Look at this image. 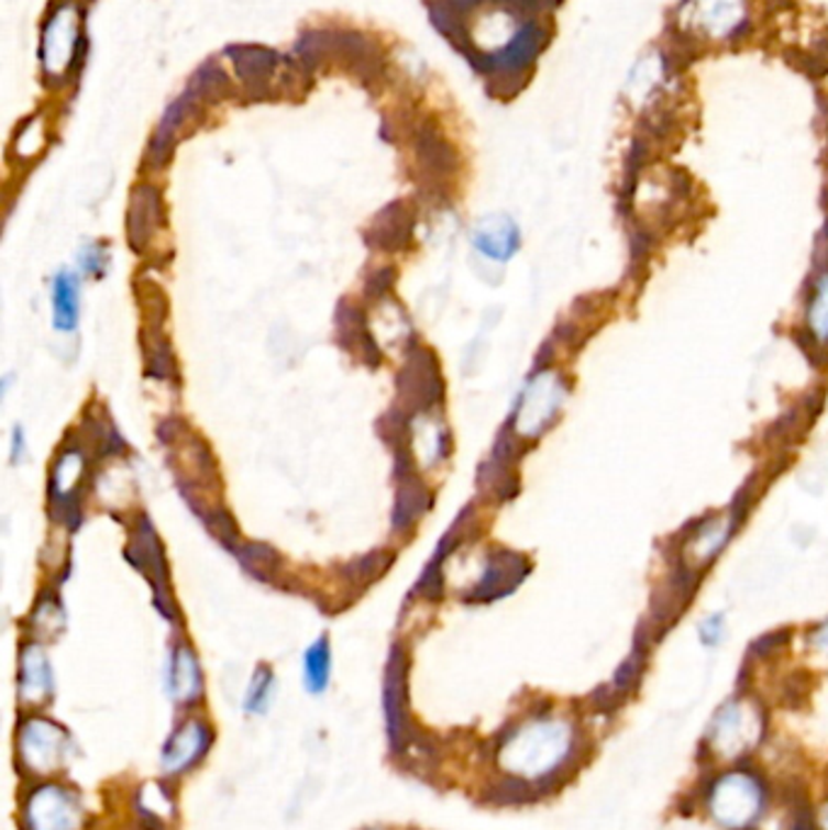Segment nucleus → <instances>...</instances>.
<instances>
[{
	"instance_id": "dca6fc26",
	"label": "nucleus",
	"mask_w": 828,
	"mask_h": 830,
	"mask_svg": "<svg viewBox=\"0 0 828 830\" xmlns=\"http://www.w3.org/2000/svg\"><path fill=\"white\" fill-rule=\"evenodd\" d=\"M411 224L413 217L411 212H406L401 204L384 209V214L377 219L375 229H372V243L379 245L384 251L404 248L406 241L411 239Z\"/></svg>"
},
{
	"instance_id": "1a4fd4ad",
	"label": "nucleus",
	"mask_w": 828,
	"mask_h": 830,
	"mask_svg": "<svg viewBox=\"0 0 828 830\" xmlns=\"http://www.w3.org/2000/svg\"><path fill=\"white\" fill-rule=\"evenodd\" d=\"M562 401H564L562 384H559L554 374H542L538 381H532L530 391L525 394L520 430L528 432V435H538V432L556 416Z\"/></svg>"
},
{
	"instance_id": "f3484780",
	"label": "nucleus",
	"mask_w": 828,
	"mask_h": 830,
	"mask_svg": "<svg viewBox=\"0 0 828 830\" xmlns=\"http://www.w3.org/2000/svg\"><path fill=\"white\" fill-rule=\"evenodd\" d=\"M20 689H22V699L32 701V705H37V701L46 699V695L52 693V671H49V665H46V659L40 649L30 646L25 651V656H22Z\"/></svg>"
},
{
	"instance_id": "bb28decb",
	"label": "nucleus",
	"mask_w": 828,
	"mask_h": 830,
	"mask_svg": "<svg viewBox=\"0 0 828 830\" xmlns=\"http://www.w3.org/2000/svg\"><path fill=\"white\" fill-rule=\"evenodd\" d=\"M816 826H819V830H828V799L816 811Z\"/></svg>"
},
{
	"instance_id": "6e6552de",
	"label": "nucleus",
	"mask_w": 828,
	"mask_h": 830,
	"mask_svg": "<svg viewBox=\"0 0 828 830\" xmlns=\"http://www.w3.org/2000/svg\"><path fill=\"white\" fill-rule=\"evenodd\" d=\"M384 715H387V731L391 745L399 751L406 743L408 717H406V659L399 649H394L389 665H387V680H384Z\"/></svg>"
},
{
	"instance_id": "7ed1b4c3",
	"label": "nucleus",
	"mask_w": 828,
	"mask_h": 830,
	"mask_svg": "<svg viewBox=\"0 0 828 830\" xmlns=\"http://www.w3.org/2000/svg\"><path fill=\"white\" fill-rule=\"evenodd\" d=\"M765 731L763 715L749 699H731L715 715L707 727V751L719 763H733L753 753Z\"/></svg>"
},
{
	"instance_id": "4be33fe9",
	"label": "nucleus",
	"mask_w": 828,
	"mask_h": 830,
	"mask_svg": "<svg viewBox=\"0 0 828 830\" xmlns=\"http://www.w3.org/2000/svg\"><path fill=\"white\" fill-rule=\"evenodd\" d=\"M518 556H510V554H498L492 558V566H488V571L484 573V580L476 586V595L474 598L479 600H486V598H496V595L500 593H508L510 586H516V583L520 580V576H512L510 573V566L518 564Z\"/></svg>"
},
{
	"instance_id": "0eeeda50",
	"label": "nucleus",
	"mask_w": 828,
	"mask_h": 830,
	"mask_svg": "<svg viewBox=\"0 0 828 830\" xmlns=\"http://www.w3.org/2000/svg\"><path fill=\"white\" fill-rule=\"evenodd\" d=\"M209 743H212V731H209L207 723L197 719L185 721L183 727L170 735L166 748H163V770L170 775L185 773V770H190L197 760L207 753Z\"/></svg>"
},
{
	"instance_id": "9b49d317",
	"label": "nucleus",
	"mask_w": 828,
	"mask_h": 830,
	"mask_svg": "<svg viewBox=\"0 0 828 830\" xmlns=\"http://www.w3.org/2000/svg\"><path fill=\"white\" fill-rule=\"evenodd\" d=\"M76 18L78 15H76L74 8H62L52 18L49 27H46V32H44L42 54H44V66L49 74H62V71H66V66L71 64L76 42H78V20Z\"/></svg>"
},
{
	"instance_id": "393cba45",
	"label": "nucleus",
	"mask_w": 828,
	"mask_h": 830,
	"mask_svg": "<svg viewBox=\"0 0 828 830\" xmlns=\"http://www.w3.org/2000/svg\"><path fill=\"white\" fill-rule=\"evenodd\" d=\"M699 639H703L705 646H717L725 639V617L713 615L707 617L703 624H699Z\"/></svg>"
},
{
	"instance_id": "f257e3e1",
	"label": "nucleus",
	"mask_w": 828,
	"mask_h": 830,
	"mask_svg": "<svg viewBox=\"0 0 828 830\" xmlns=\"http://www.w3.org/2000/svg\"><path fill=\"white\" fill-rule=\"evenodd\" d=\"M576 729L566 719H532L506 735L498 765L516 782L554 777L576 751Z\"/></svg>"
},
{
	"instance_id": "a211bd4d",
	"label": "nucleus",
	"mask_w": 828,
	"mask_h": 830,
	"mask_svg": "<svg viewBox=\"0 0 828 830\" xmlns=\"http://www.w3.org/2000/svg\"><path fill=\"white\" fill-rule=\"evenodd\" d=\"M168 687L173 699L178 701H195L200 697V671H197V661L188 649H178L170 663Z\"/></svg>"
},
{
	"instance_id": "f03ea898",
	"label": "nucleus",
	"mask_w": 828,
	"mask_h": 830,
	"mask_svg": "<svg viewBox=\"0 0 828 830\" xmlns=\"http://www.w3.org/2000/svg\"><path fill=\"white\" fill-rule=\"evenodd\" d=\"M765 804L763 779L743 770L719 775L707 792V811L725 830H749L763 816Z\"/></svg>"
},
{
	"instance_id": "6ab92c4d",
	"label": "nucleus",
	"mask_w": 828,
	"mask_h": 830,
	"mask_svg": "<svg viewBox=\"0 0 828 830\" xmlns=\"http://www.w3.org/2000/svg\"><path fill=\"white\" fill-rule=\"evenodd\" d=\"M430 506V494L421 478L408 474L404 478V484L399 486V498H396V510H394V524L396 528H408L413 524L418 518L423 516Z\"/></svg>"
},
{
	"instance_id": "5701e85b",
	"label": "nucleus",
	"mask_w": 828,
	"mask_h": 830,
	"mask_svg": "<svg viewBox=\"0 0 828 830\" xmlns=\"http://www.w3.org/2000/svg\"><path fill=\"white\" fill-rule=\"evenodd\" d=\"M809 329L819 343H828V275L819 277L809 303Z\"/></svg>"
},
{
	"instance_id": "2eb2a0df",
	"label": "nucleus",
	"mask_w": 828,
	"mask_h": 830,
	"mask_svg": "<svg viewBox=\"0 0 828 830\" xmlns=\"http://www.w3.org/2000/svg\"><path fill=\"white\" fill-rule=\"evenodd\" d=\"M729 534H731L729 518H715V520L705 522L685 546L687 561H691V564L697 566V568L705 566L707 561L713 558L721 546H725V542L729 540Z\"/></svg>"
},
{
	"instance_id": "423d86ee",
	"label": "nucleus",
	"mask_w": 828,
	"mask_h": 830,
	"mask_svg": "<svg viewBox=\"0 0 828 830\" xmlns=\"http://www.w3.org/2000/svg\"><path fill=\"white\" fill-rule=\"evenodd\" d=\"M743 0H685L683 25L705 40H725L746 20Z\"/></svg>"
},
{
	"instance_id": "9d476101",
	"label": "nucleus",
	"mask_w": 828,
	"mask_h": 830,
	"mask_svg": "<svg viewBox=\"0 0 828 830\" xmlns=\"http://www.w3.org/2000/svg\"><path fill=\"white\" fill-rule=\"evenodd\" d=\"M399 389L404 399H408L413 411H426L433 403L440 401L442 384L438 377L435 359L430 353H418L408 362L406 372L399 379Z\"/></svg>"
},
{
	"instance_id": "39448f33",
	"label": "nucleus",
	"mask_w": 828,
	"mask_h": 830,
	"mask_svg": "<svg viewBox=\"0 0 828 830\" xmlns=\"http://www.w3.org/2000/svg\"><path fill=\"white\" fill-rule=\"evenodd\" d=\"M66 745L68 735L49 719L34 717L20 727L18 748L22 765H25L30 773L49 775L54 770L62 767L66 757Z\"/></svg>"
},
{
	"instance_id": "b1692460",
	"label": "nucleus",
	"mask_w": 828,
	"mask_h": 830,
	"mask_svg": "<svg viewBox=\"0 0 828 830\" xmlns=\"http://www.w3.org/2000/svg\"><path fill=\"white\" fill-rule=\"evenodd\" d=\"M273 689H275V675L267 671L265 665H261V668L255 671L251 687L246 693V711H251V715H263L273 699Z\"/></svg>"
},
{
	"instance_id": "4468645a",
	"label": "nucleus",
	"mask_w": 828,
	"mask_h": 830,
	"mask_svg": "<svg viewBox=\"0 0 828 830\" xmlns=\"http://www.w3.org/2000/svg\"><path fill=\"white\" fill-rule=\"evenodd\" d=\"M335 319H338V337H341V343L347 350H353L357 357H363L365 362L377 365L379 350H377L375 341H372V335L367 333L363 313H360L355 307H347V303H343V307L338 309Z\"/></svg>"
},
{
	"instance_id": "ddd939ff",
	"label": "nucleus",
	"mask_w": 828,
	"mask_h": 830,
	"mask_svg": "<svg viewBox=\"0 0 828 830\" xmlns=\"http://www.w3.org/2000/svg\"><path fill=\"white\" fill-rule=\"evenodd\" d=\"M474 243H476V248L488 255V258L508 261L510 255L518 251L520 233L510 219L494 217V219H486L484 224L476 229Z\"/></svg>"
},
{
	"instance_id": "20e7f679",
	"label": "nucleus",
	"mask_w": 828,
	"mask_h": 830,
	"mask_svg": "<svg viewBox=\"0 0 828 830\" xmlns=\"http://www.w3.org/2000/svg\"><path fill=\"white\" fill-rule=\"evenodd\" d=\"M25 830H78L84 809L71 792L58 785H42L25 801Z\"/></svg>"
},
{
	"instance_id": "f8f14e48",
	"label": "nucleus",
	"mask_w": 828,
	"mask_h": 830,
	"mask_svg": "<svg viewBox=\"0 0 828 830\" xmlns=\"http://www.w3.org/2000/svg\"><path fill=\"white\" fill-rule=\"evenodd\" d=\"M161 221V200L154 187H139L130 209V239L134 248L142 251L154 239Z\"/></svg>"
},
{
	"instance_id": "aec40b11",
	"label": "nucleus",
	"mask_w": 828,
	"mask_h": 830,
	"mask_svg": "<svg viewBox=\"0 0 828 830\" xmlns=\"http://www.w3.org/2000/svg\"><path fill=\"white\" fill-rule=\"evenodd\" d=\"M54 325L58 331H74L78 325V285L76 277L62 273L54 279Z\"/></svg>"
},
{
	"instance_id": "412c9836",
	"label": "nucleus",
	"mask_w": 828,
	"mask_h": 830,
	"mask_svg": "<svg viewBox=\"0 0 828 830\" xmlns=\"http://www.w3.org/2000/svg\"><path fill=\"white\" fill-rule=\"evenodd\" d=\"M331 680V646L325 637L317 639L305 653V685L311 695L323 693Z\"/></svg>"
},
{
	"instance_id": "a878e982",
	"label": "nucleus",
	"mask_w": 828,
	"mask_h": 830,
	"mask_svg": "<svg viewBox=\"0 0 828 830\" xmlns=\"http://www.w3.org/2000/svg\"><path fill=\"white\" fill-rule=\"evenodd\" d=\"M812 644H814V649L828 651V622H824L819 629L814 631V634H812Z\"/></svg>"
}]
</instances>
